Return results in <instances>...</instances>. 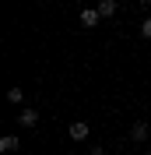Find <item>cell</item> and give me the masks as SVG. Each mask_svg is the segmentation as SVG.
Listing matches in <instances>:
<instances>
[{
  "label": "cell",
  "instance_id": "cell-7",
  "mask_svg": "<svg viewBox=\"0 0 151 155\" xmlns=\"http://www.w3.org/2000/svg\"><path fill=\"white\" fill-rule=\"evenodd\" d=\"M130 137L133 141H144V137H148V124H133L130 127Z\"/></svg>",
  "mask_w": 151,
  "mask_h": 155
},
{
  "label": "cell",
  "instance_id": "cell-5",
  "mask_svg": "<svg viewBox=\"0 0 151 155\" xmlns=\"http://www.w3.org/2000/svg\"><path fill=\"white\" fill-rule=\"evenodd\" d=\"M18 145H21V141H18V137H14V134L0 137V152H14V148H18Z\"/></svg>",
  "mask_w": 151,
  "mask_h": 155
},
{
  "label": "cell",
  "instance_id": "cell-4",
  "mask_svg": "<svg viewBox=\"0 0 151 155\" xmlns=\"http://www.w3.org/2000/svg\"><path fill=\"white\" fill-rule=\"evenodd\" d=\"M116 11H120V4H116V0H102V4H98V14H102V18H113Z\"/></svg>",
  "mask_w": 151,
  "mask_h": 155
},
{
  "label": "cell",
  "instance_id": "cell-10",
  "mask_svg": "<svg viewBox=\"0 0 151 155\" xmlns=\"http://www.w3.org/2000/svg\"><path fill=\"white\" fill-rule=\"evenodd\" d=\"M141 4H144V7H151V0H141Z\"/></svg>",
  "mask_w": 151,
  "mask_h": 155
},
{
  "label": "cell",
  "instance_id": "cell-9",
  "mask_svg": "<svg viewBox=\"0 0 151 155\" xmlns=\"http://www.w3.org/2000/svg\"><path fill=\"white\" fill-rule=\"evenodd\" d=\"M92 155H105V148H92Z\"/></svg>",
  "mask_w": 151,
  "mask_h": 155
},
{
  "label": "cell",
  "instance_id": "cell-1",
  "mask_svg": "<svg viewBox=\"0 0 151 155\" xmlns=\"http://www.w3.org/2000/svg\"><path fill=\"white\" fill-rule=\"evenodd\" d=\"M67 134L74 137V141H85V137L92 134V127H88V124H81V120H77V124H70V127H67Z\"/></svg>",
  "mask_w": 151,
  "mask_h": 155
},
{
  "label": "cell",
  "instance_id": "cell-3",
  "mask_svg": "<svg viewBox=\"0 0 151 155\" xmlns=\"http://www.w3.org/2000/svg\"><path fill=\"white\" fill-rule=\"evenodd\" d=\"M18 124H21V127H35V124H39V113H35V109H21Z\"/></svg>",
  "mask_w": 151,
  "mask_h": 155
},
{
  "label": "cell",
  "instance_id": "cell-2",
  "mask_svg": "<svg viewBox=\"0 0 151 155\" xmlns=\"http://www.w3.org/2000/svg\"><path fill=\"white\" fill-rule=\"evenodd\" d=\"M98 18H102V14H98V7H85V11H81V25H85V28H95V25H98Z\"/></svg>",
  "mask_w": 151,
  "mask_h": 155
},
{
  "label": "cell",
  "instance_id": "cell-8",
  "mask_svg": "<svg viewBox=\"0 0 151 155\" xmlns=\"http://www.w3.org/2000/svg\"><path fill=\"white\" fill-rule=\"evenodd\" d=\"M141 32H144V39H151V18H144V25H141Z\"/></svg>",
  "mask_w": 151,
  "mask_h": 155
},
{
  "label": "cell",
  "instance_id": "cell-6",
  "mask_svg": "<svg viewBox=\"0 0 151 155\" xmlns=\"http://www.w3.org/2000/svg\"><path fill=\"white\" fill-rule=\"evenodd\" d=\"M7 102H14V106H21V102H25V92H21L18 85H14V88H7Z\"/></svg>",
  "mask_w": 151,
  "mask_h": 155
},
{
  "label": "cell",
  "instance_id": "cell-11",
  "mask_svg": "<svg viewBox=\"0 0 151 155\" xmlns=\"http://www.w3.org/2000/svg\"><path fill=\"white\" fill-rule=\"evenodd\" d=\"M148 155H151V152H148Z\"/></svg>",
  "mask_w": 151,
  "mask_h": 155
}]
</instances>
